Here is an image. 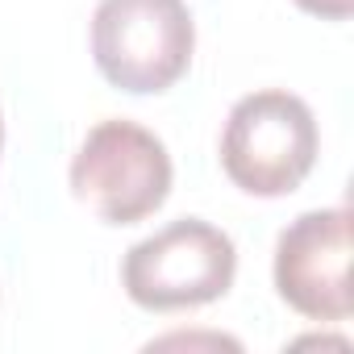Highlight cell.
I'll return each mask as SVG.
<instances>
[{
	"label": "cell",
	"instance_id": "1",
	"mask_svg": "<svg viewBox=\"0 0 354 354\" xmlns=\"http://www.w3.org/2000/svg\"><path fill=\"white\" fill-rule=\"evenodd\" d=\"M67 175L75 201L100 221L133 225L167 201L175 167L158 133L129 117H104L84 133Z\"/></svg>",
	"mask_w": 354,
	"mask_h": 354
},
{
	"label": "cell",
	"instance_id": "2",
	"mask_svg": "<svg viewBox=\"0 0 354 354\" xmlns=\"http://www.w3.org/2000/svg\"><path fill=\"white\" fill-rule=\"evenodd\" d=\"M317 158V117L288 88L246 92L221 129V167L250 196L292 192Z\"/></svg>",
	"mask_w": 354,
	"mask_h": 354
},
{
	"label": "cell",
	"instance_id": "3",
	"mask_svg": "<svg viewBox=\"0 0 354 354\" xmlns=\"http://www.w3.org/2000/svg\"><path fill=\"white\" fill-rule=\"evenodd\" d=\"M238 271L234 238L205 217H175L158 234L133 242L121 263V288L133 304L171 313L196 308L230 292Z\"/></svg>",
	"mask_w": 354,
	"mask_h": 354
},
{
	"label": "cell",
	"instance_id": "4",
	"mask_svg": "<svg viewBox=\"0 0 354 354\" xmlns=\"http://www.w3.org/2000/svg\"><path fill=\"white\" fill-rule=\"evenodd\" d=\"M196 26L184 0H100L92 59L125 92H162L192 63Z\"/></svg>",
	"mask_w": 354,
	"mask_h": 354
},
{
	"label": "cell",
	"instance_id": "5",
	"mask_svg": "<svg viewBox=\"0 0 354 354\" xmlns=\"http://www.w3.org/2000/svg\"><path fill=\"white\" fill-rule=\"evenodd\" d=\"M350 254H354V221L346 205L300 213L275 242L279 296L313 321L350 317L354 308Z\"/></svg>",
	"mask_w": 354,
	"mask_h": 354
},
{
	"label": "cell",
	"instance_id": "6",
	"mask_svg": "<svg viewBox=\"0 0 354 354\" xmlns=\"http://www.w3.org/2000/svg\"><path fill=\"white\" fill-rule=\"evenodd\" d=\"M0 142H5V121H0Z\"/></svg>",
	"mask_w": 354,
	"mask_h": 354
}]
</instances>
